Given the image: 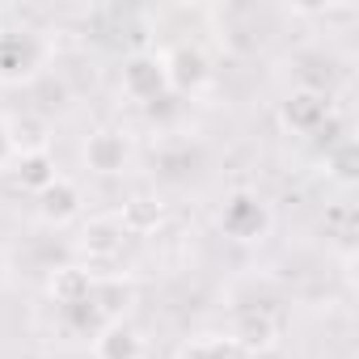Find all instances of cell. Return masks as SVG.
<instances>
[{
    "label": "cell",
    "mask_w": 359,
    "mask_h": 359,
    "mask_svg": "<svg viewBox=\"0 0 359 359\" xmlns=\"http://www.w3.org/2000/svg\"><path fill=\"white\" fill-rule=\"evenodd\" d=\"M76 212H81L76 182H72V177H64V173H55V182H47L39 191V216L47 224H68V220H76Z\"/></svg>",
    "instance_id": "7"
},
{
    "label": "cell",
    "mask_w": 359,
    "mask_h": 359,
    "mask_svg": "<svg viewBox=\"0 0 359 359\" xmlns=\"http://www.w3.org/2000/svg\"><path fill=\"white\" fill-rule=\"evenodd\" d=\"M85 254L89 258H114L118 250H123V229L114 224V220H93L89 229H85Z\"/></svg>",
    "instance_id": "13"
},
{
    "label": "cell",
    "mask_w": 359,
    "mask_h": 359,
    "mask_svg": "<svg viewBox=\"0 0 359 359\" xmlns=\"http://www.w3.org/2000/svg\"><path fill=\"white\" fill-rule=\"evenodd\" d=\"M123 93H127L131 102H161V97L169 93L161 55H148V51L131 55V60L123 64Z\"/></svg>",
    "instance_id": "5"
},
{
    "label": "cell",
    "mask_w": 359,
    "mask_h": 359,
    "mask_svg": "<svg viewBox=\"0 0 359 359\" xmlns=\"http://www.w3.org/2000/svg\"><path fill=\"white\" fill-rule=\"evenodd\" d=\"M81 156H85V165H89L93 173L110 177V173H123V169H127V161H131V144H127L123 131H110V127H106V131H93V135L85 140Z\"/></svg>",
    "instance_id": "6"
},
{
    "label": "cell",
    "mask_w": 359,
    "mask_h": 359,
    "mask_svg": "<svg viewBox=\"0 0 359 359\" xmlns=\"http://www.w3.org/2000/svg\"><path fill=\"white\" fill-rule=\"evenodd\" d=\"M13 156H18V152H13V135H9V123L0 118V169H5Z\"/></svg>",
    "instance_id": "15"
},
{
    "label": "cell",
    "mask_w": 359,
    "mask_h": 359,
    "mask_svg": "<svg viewBox=\"0 0 359 359\" xmlns=\"http://www.w3.org/2000/svg\"><path fill=\"white\" fill-rule=\"evenodd\" d=\"M233 338L241 342L245 355H262V351H271V346L279 342V325H275L271 313H262V309H245V313H237Z\"/></svg>",
    "instance_id": "8"
},
{
    "label": "cell",
    "mask_w": 359,
    "mask_h": 359,
    "mask_svg": "<svg viewBox=\"0 0 359 359\" xmlns=\"http://www.w3.org/2000/svg\"><path fill=\"white\" fill-rule=\"evenodd\" d=\"M47 64V43L34 30H0V85H30Z\"/></svg>",
    "instance_id": "1"
},
{
    "label": "cell",
    "mask_w": 359,
    "mask_h": 359,
    "mask_svg": "<svg viewBox=\"0 0 359 359\" xmlns=\"http://www.w3.org/2000/svg\"><path fill=\"white\" fill-rule=\"evenodd\" d=\"M93 355L97 359H140L144 355V338H140L135 325H127L118 317V321H110V325H102L93 334Z\"/></svg>",
    "instance_id": "9"
},
{
    "label": "cell",
    "mask_w": 359,
    "mask_h": 359,
    "mask_svg": "<svg viewBox=\"0 0 359 359\" xmlns=\"http://www.w3.org/2000/svg\"><path fill=\"white\" fill-rule=\"evenodd\" d=\"M161 64H165V81L173 93H199L212 76V64H208L203 47H195V43H177L169 55H161Z\"/></svg>",
    "instance_id": "4"
},
{
    "label": "cell",
    "mask_w": 359,
    "mask_h": 359,
    "mask_svg": "<svg viewBox=\"0 0 359 359\" xmlns=\"http://www.w3.org/2000/svg\"><path fill=\"white\" fill-rule=\"evenodd\" d=\"M283 123H287L296 135H321V131L334 123V106H330V97H325L321 89L300 85V89H292L287 102H283Z\"/></svg>",
    "instance_id": "3"
},
{
    "label": "cell",
    "mask_w": 359,
    "mask_h": 359,
    "mask_svg": "<svg viewBox=\"0 0 359 359\" xmlns=\"http://www.w3.org/2000/svg\"><path fill=\"white\" fill-rule=\"evenodd\" d=\"M0 30H5V26H0Z\"/></svg>",
    "instance_id": "16"
},
{
    "label": "cell",
    "mask_w": 359,
    "mask_h": 359,
    "mask_svg": "<svg viewBox=\"0 0 359 359\" xmlns=\"http://www.w3.org/2000/svg\"><path fill=\"white\" fill-rule=\"evenodd\" d=\"M13 173H18V182L26 187V191H43L47 182H55V161H51V152H26V156H13Z\"/></svg>",
    "instance_id": "11"
},
{
    "label": "cell",
    "mask_w": 359,
    "mask_h": 359,
    "mask_svg": "<svg viewBox=\"0 0 359 359\" xmlns=\"http://www.w3.org/2000/svg\"><path fill=\"white\" fill-rule=\"evenodd\" d=\"M220 233L233 241H262L271 233V208L254 191H233L220 212Z\"/></svg>",
    "instance_id": "2"
},
{
    "label": "cell",
    "mask_w": 359,
    "mask_h": 359,
    "mask_svg": "<svg viewBox=\"0 0 359 359\" xmlns=\"http://www.w3.org/2000/svg\"><path fill=\"white\" fill-rule=\"evenodd\" d=\"M93 283H97V275H89L85 266H64V271H55V275H51V296H55V304H60V309H68V304L89 300Z\"/></svg>",
    "instance_id": "10"
},
{
    "label": "cell",
    "mask_w": 359,
    "mask_h": 359,
    "mask_svg": "<svg viewBox=\"0 0 359 359\" xmlns=\"http://www.w3.org/2000/svg\"><path fill=\"white\" fill-rule=\"evenodd\" d=\"M9 135H13V152L26 156V152H47V127L39 118H18L9 123Z\"/></svg>",
    "instance_id": "14"
},
{
    "label": "cell",
    "mask_w": 359,
    "mask_h": 359,
    "mask_svg": "<svg viewBox=\"0 0 359 359\" xmlns=\"http://www.w3.org/2000/svg\"><path fill=\"white\" fill-rule=\"evenodd\" d=\"M182 359H254V355H245L233 334H208V338H195L182 351Z\"/></svg>",
    "instance_id": "12"
}]
</instances>
